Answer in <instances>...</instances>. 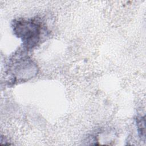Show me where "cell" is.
<instances>
[{"mask_svg":"<svg viewBox=\"0 0 146 146\" xmlns=\"http://www.w3.org/2000/svg\"><path fill=\"white\" fill-rule=\"evenodd\" d=\"M12 28L14 35L21 39L27 49H31L39 43L43 31L40 22L35 19L14 20Z\"/></svg>","mask_w":146,"mask_h":146,"instance_id":"6da1fadb","label":"cell"},{"mask_svg":"<svg viewBox=\"0 0 146 146\" xmlns=\"http://www.w3.org/2000/svg\"><path fill=\"white\" fill-rule=\"evenodd\" d=\"M9 72L15 80L18 79V80H23V79L31 78L27 72L32 76L36 73V66L30 58L20 56L18 60L14 58V60L10 63Z\"/></svg>","mask_w":146,"mask_h":146,"instance_id":"7a4b0ae2","label":"cell"},{"mask_svg":"<svg viewBox=\"0 0 146 146\" xmlns=\"http://www.w3.org/2000/svg\"><path fill=\"white\" fill-rule=\"evenodd\" d=\"M137 128L139 133L141 134V136L144 137L145 135V119L140 118V119H137Z\"/></svg>","mask_w":146,"mask_h":146,"instance_id":"3957f363","label":"cell"}]
</instances>
